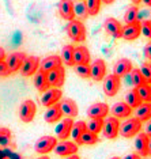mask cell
<instances>
[{
  "mask_svg": "<svg viewBox=\"0 0 151 159\" xmlns=\"http://www.w3.org/2000/svg\"><path fill=\"white\" fill-rule=\"evenodd\" d=\"M142 126H143V122L140 120H138L136 117H129L123 124H120L118 135H121L125 139H131V137H135L142 131Z\"/></svg>",
  "mask_w": 151,
  "mask_h": 159,
  "instance_id": "1",
  "label": "cell"
},
{
  "mask_svg": "<svg viewBox=\"0 0 151 159\" xmlns=\"http://www.w3.org/2000/svg\"><path fill=\"white\" fill-rule=\"evenodd\" d=\"M67 34L74 42H83L86 39V27L82 20L72 19L67 25Z\"/></svg>",
  "mask_w": 151,
  "mask_h": 159,
  "instance_id": "2",
  "label": "cell"
},
{
  "mask_svg": "<svg viewBox=\"0 0 151 159\" xmlns=\"http://www.w3.org/2000/svg\"><path fill=\"white\" fill-rule=\"evenodd\" d=\"M102 86H103V93H105L106 97H114L120 90L121 86V78H118L117 75L114 74H109L105 75V78L102 79Z\"/></svg>",
  "mask_w": 151,
  "mask_h": 159,
  "instance_id": "3",
  "label": "cell"
},
{
  "mask_svg": "<svg viewBox=\"0 0 151 159\" xmlns=\"http://www.w3.org/2000/svg\"><path fill=\"white\" fill-rule=\"evenodd\" d=\"M35 113H37V106H35L34 101H31V99L23 101L19 106V110H18L21 121H23V122H31L34 120Z\"/></svg>",
  "mask_w": 151,
  "mask_h": 159,
  "instance_id": "4",
  "label": "cell"
},
{
  "mask_svg": "<svg viewBox=\"0 0 151 159\" xmlns=\"http://www.w3.org/2000/svg\"><path fill=\"white\" fill-rule=\"evenodd\" d=\"M118 129H120V121H118V118L110 116V117H106L103 120V126L101 132L103 133V136L106 139L113 140L118 136Z\"/></svg>",
  "mask_w": 151,
  "mask_h": 159,
  "instance_id": "5",
  "label": "cell"
},
{
  "mask_svg": "<svg viewBox=\"0 0 151 159\" xmlns=\"http://www.w3.org/2000/svg\"><path fill=\"white\" fill-rule=\"evenodd\" d=\"M57 144V139L53 136H42L35 142L34 144V151L41 155H46L50 151H53V148Z\"/></svg>",
  "mask_w": 151,
  "mask_h": 159,
  "instance_id": "6",
  "label": "cell"
},
{
  "mask_svg": "<svg viewBox=\"0 0 151 159\" xmlns=\"http://www.w3.org/2000/svg\"><path fill=\"white\" fill-rule=\"evenodd\" d=\"M48 74V82L49 86L53 89H62L64 82H66V70L64 67H57L55 70H50Z\"/></svg>",
  "mask_w": 151,
  "mask_h": 159,
  "instance_id": "7",
  "label": "cell"
},
{
  "mask_svg": "<svg viewBox=\"0 0 151 159\" xmlns=\"http://www.w3.org/2000/svg\"><path fill=\"white\" fill-rule=\"evenodd\" d=\"M39 57L37 56H26V59H25L22 67H21V74H22V76H33V75L39 70Z\"/></svg>",
  "mask_w": 151,
  "mask_h": 159,
  "instance_id": "8",
  "label": "cell"
},
{
  "mask_svg": "<svg viewBox=\"0 0 151 159\" xmlns=\"http://www.w3.org/2000/svg\"><path fill=\"white\" fill-rule=\"evenodd\" d=\"M140 35H142V26H140L139 20L123 26V30H121V38L125 39V41H135V39H138Z\"/></svg>",
  "mask_w": 151,
  "mask_h": 159,
  "instance_id": "9",
  "label": "cell"
},
{
  "mask_svg": "<svg viewBox=\"0 0 151 159\" xmlns=\"http://www.w3.org/2000/svg\"><path fill=\"white\" fill-rule=\"evenodd\" d=\"M79 150V146L75 142H70V140H63V142L57 143L53 151L59 157H68V155L76 154Z\"/></svg>",
  "mask_w": 151,
  "mask_h": 159,
  "instance_id": "10",
  "label": "cell"
},
{
  "mask_svg": "<svg viewBox=\"0 0 151 159\" xmlns=\"http://www.w3.org/2000/svg\"><path fill=\"white\" fill-rule=\"evenodd\" d=\"M106 75V63L102 59H97L90 66V78L94 82H101Z\"/></svg>",
  "mask_w": 151,
  "mask_h": 159,
  "instance_id": "11",
  "label": "cell"
},
{
  "mask_svg": "<svg viewBox=\"0 0 151 159\" xmlns=\"http://www.w3.org/2000/svg\"><path fill=\"white\" fill-rule=\"evenodd\" d=\"M25 59H26V55H25L23 52H14V53H11V55L7 57L4 61H6L7 67H8L10 72L14 74V72H18L21 70V67H22Z\"/></svg>",
  "mask_w": 151,
  "mask_h": 159,
  "instance_id": "12",
  "label": "cell"
},
{
  "mask_svg": "<svg viewBox=\"0 0 151 159\" xmlns=\"http://www.w3.org/2000/svg\"><path fill=\"white\" fill-rule=\"evenodd\" d=\"M109 106L103 102H95L90 105L87 109V116L89 118H105L109 114Z\"/></svg>",
  "mask_w": 151,
  "mask_h": 159,
  "instance_id": "13",
  "label": "cell"
},
{
  "mask_svg": "<svg viewBox=\"0 0 151 159\" xmlns=\"http://www.w3.org/2000/svg\"><path fill=\"white\" fill-rule=\"evenodd\" d=\"M62 97H63V93H62L60 89H53V87L48 89L46 91L42 93L41 103H42V106L48 107V106H50V105L59 102V101L62 99Z\"/></svg>",
  "mask_w": 151,
  "mask_h": 159,
  "instance_id": "14",
  "label": "cell"
},
{
  "mask_svg": "<svg viewBox=\"0 0 151 159\" xmlns=\"http://www.w3.org/2000/svg\"><path fill=\"white\" fill-rule=\"evenodd\" d=\"M62 117H63V111L62 107H60V102H56L48 106V109H46L44 114V120L48 124H56L57 121L62 120Z\"/></svg>",
  "mask_w": 151,
  "mask_h": 159,
  "instance_id": "15",
  "label": "cell"
},
{
  "mask_svg": "<svg viewBox=\"0 0 151 159\" xmlns=\"http://www.w3.org/2000/svg\"><path fill=\"white\" fill-rule=\"evenodd\" d=\"M103 29L109 35H112L113 38H121V30L123 26L118 22L116 18H106L103 22Z\"/></svg>",
  "mask_w": 151,
  "mask_h": 159,
  "instance_id": "16",
  "label": "cell"
},
{
  "mask_svg": "<svg viewBox=\"0 0 151 159\" xmlns=\"http://www.w3.org/2000/svg\"><path fill=\"white\" fill-rule=\"evenodd\" d=\"M135 148L142 158L149 157V136L144 132H139L135 136Z\"/></svg>",
  "mask_w": 151,
  "mask_h": 159,
  "instance_id": "17",
  "label": "cell"
},
{
  "mask_svg": "<svg viewBox=\"0 0 151 159\" xmlns=\"http://www.w3.org/2000/svg\"><path fill=\"white\" fill-rule=\"evenodd\" d=\"M72 125H74V120L72 118H70V117H66V118H63L62 121L57 124L56 126V135L59 139H62V140H66L70 137L71 135V128H72Z\"/></svg>",
  "mask_w": 151,
  "mask_h": 159,
  "instance_id": "18",
  "label": "cell"
},
{
  "mask_svg": "<svg viewBox=\"0 0 151 159\" xmlns=\"http://www.w3.org/2000/svg\"><path fill=\"white\" fill-rule=\"evenodd\" d=\"M59 14L63 19L72 20L75 19L74 14V0H60L59 2Z\"/></svg>",
  "mask_w": 151,
  "mask_h": 159,
  "instance_id": "19",
  "label": "cell"
},
{
  "mask_svg": "<svg viewBox=\"0 0 151 159\" xmlns=\"http://www.w3.org/2000/svg\"><path fill=\"white\" fill-rule=\"evenodd\" d=\"M132 61L127 59V57H123V59L117 60L116 64H114V68H113V74L117 75L118 78H123L125 75H128L132 70Z\"/></svg>",
  "mask_w": 151,
  "mask_h": 159,
  "instance_id": "20",
  "label": "cell"
},
{
  "mask_svg": "<svg viewBox=\"0 0 151 159\" xmlns=\"http://www.w3.org/2000/svg\"><path fill=\"white\" fill-rule=\"evenodd\" d=\"M33 83H34V87L37 89V91H39V93H44L48 89H50L49 82H48V74L42 70H38L34 74Z\"/></svg>",
  "mask_w": 151,
  "mask_h": 159,
  "instance_id": "21",
  "label": "cell"
},
{
  "mask_svg": "<svg viewBox=\"0 0 151 159\" xmlns=\"http://www.w3.org/2000/svg\"><path fill=\"white\" fill-rule=\"evenodd\" d=\"M60 107H62L63 116L70 118H74L78 116V105L74 99L71 98H64L62 102H60Z\"/></svg>",
  "mask_w": 151,
  "mask_h": 159,
  "instance_id": "22",
  "label": "cell"
},
{
  "mask_svg": "<svg viewBox=\"0 0 151 159\" xmlns=\"http://www.w3.org/2000/svg\"><path fill=\"white\" fill-rule=\"evenodd\" d=\"M62 66H63L62 59H60V56H57V55L48 56V57H45L44 60L39 61V70H42L45 72H49L50 70H55V68L62 67Z\"/></svg>",
  "mask_w": 151,
  "mask_h": 159,
  "instance_id": "23",
  "label": "cell"
},
{
  "mask_svg": "<svg viewBox=\"0 0 151 159\" xmlns=\"http://www.w3.org/2000/svg\"><path fill=\"white\" fill-rule=\"evenodd\" d=\"M90 52L86 46H74V64H89L90 63Z\"/></svg>",
  "mask_w": 151,
  "mask_h": 159,
  "instance_id": "24",
  "label": "cell"
},
{
  "mask_svg": "<svg viewBox=\"0 0 151 159\" xmlns=\"http://www.w3.org/2000/svg\"><path fill=\"white\" fill-rule=\"evenodd\" d=\"M112 114L116 118H125L132 114V107H129L125 102H116L112 106Z\"/></svg>",
  "mask_w": 151,
  "mask_h": 159,
  "instance_id": "25",
  "label": "cell"
},
{
  "mask_svg": "<svg viewBox=\"0 0 151 159\" xmlns=\"http://www.w3.org/2000/svg\"><path fill=\"white\" fill-rule=\"evenodd\" d=\"M135 117L144 122L151 118V102H142L135 109Z\"/></svg>",
  "mask_w": 151,
  "mask_h": 159,
  "instance_id": "26",
  "label": "cell"
},
{
  "mask_svg": "<svg viewBox=\"0 0 151 159\" xmlns=\"http://www.w3.org/2000/svg\"><path fill=\"white\" fill-rule=\"evenodd\" d=\"M86 131V122L85 121H76L74 122L72 128H71V137L72 142H75L78 146H80V136L83 135V132Z\"/></svg>",
  "mask_w": 151,
  "mask_h": 159,
  "instance_id": "27",
  "label": "cell"
},
{
  "mask_svg": "<svg viewBox=\"0 0 151 159\" xmlns=\"http://www.w3.org/2000/svg\"><path fill=\"white\" fill-rule=\"evenodd\" d=\"M62 63L66 64L67 67H74V45H64L62 49V55H60Z\"/></svg>",
  "mask_w": 151,
  "mask_h": 159,
  "instance_id": "28",
  "label": "cell"
},
{
  "mask_svg": "<svg viewBox=\"0 0 151 159\" xmlns=\"http://www.w3.org/2000/svg\"><path fill=\"white\" fill-rule=\"evenodd\" d=\"M135 90L142 102H151V84L144 83V84L135 87Z\"/></svg>",
  "mask_w": 151,
  "mask_h": 159,
  "instance_id": "29",
  "label": "cell"
},
{
  "mask_svg": "<svg viewBox=\"0 0 151 159\" xmlns=\"http://www.w3.org/2000/svg\"><path fill=\"white\" fill-rule=\"evenodd\" d=\"M102 126H103V118H89V121L86 122V131L98 135L102 131Z\"/></svg>",
  "mask_w": 151,
  "mask_h": 159,
  "instance_id": "30",
  "label": "cell"
},
{
  "mask_svg": "<svg viewBox=\"0 0 151 159\" xmlns=\"http://www.w3.org/2000/svg\"><path fill=\"white\" fill-rule=\"evenodd\" d=\"M136 20H139V8L135 4H132L128 7L124 14V22L125 25H129V23L136 22Z\"/></svg>",
  "mask_w": 151,
  "mask_h": 159,
  "instance_id": "31",
  "label": "cell"
},
{
  "mask_svg": "<svg viewBox=\"0 0 151 159\" xmlns=\"http://www.w3.org/2000/svg\"><path fill=\"white\" fill-rule=\"evenodd\" d=\"M74 14H75V18H78L79 20L87 19L89 18V11H87V7H86L85 2L74 3Z\"/></svg>",
  "mask_w": 151,
  "mask_h": 159,
  "instance_id": "32",
  "label": "cell"
},
{
  "mask_svg": "<svg viewBox=\"0 0 151 159\" xmlns=\"http://www.w3.org/2000/svg\"><path fill=\"white\" fill-rule=\"evenodd\" d=\"M125 103L128 105L129 107H132V109H136V107L139 106L140 103H142V101H140L138 93H136V90H129V91L125 94Z\"/></svg>",
  "mask_w": 151,
  "mask_h": 159,
  "instance_id": "33",
  "label": "cell"
},
{
  "mask_svg": "<svg viewBox=\"0 0 151 159\" xmlns=\"http://www.w3.org/2000/svg\"><path fill=\"white\" fill-rule=\"evenodd\" d=\"M99 137L98 135L89 131H85L83 135L80 136V146H94V144L98 143Z\"/></svg>",
  "mask_w": 151,
  "mask_h": 159,
  "instance_id": "34",
  "label": "cell"
},
{
  "mask_svg": "<svg viewBox=\"0 0 151 159\" xmlns=\"http://www.w3.org/2000/svg\"><path fill=\"white\" fill-rule=\"evenodd\" d=\"M85 4L87 7L89 15H91V16L98 15V12L101 10V0H85Z\"/></svg>",
  "mask_w": 151,
  "mask_h": 159,
  "instance_id": "35",
  "label": "cell"
},
{
  "mask_svg": "<svg viewBox=\"0 0 151 159\" xmlns=\"http://www.w3.org/2000/svg\"><path fill=\"white\" fill-rule=\"evenodd\" d=\"M129 75H131V82H132V84H134V87H138V86H142L146 83L139 68H132Z\"/></svg>",
  "mask_w": 151,
  "mask_h": 159,
  "instance_id": "36",
  "label": "cell"
},
{
  "mask_svg": "<svg viewBox=\"0 0 151 159\" xmlns=\"http://www.w3.org/2000/svg\"><path fill=\"white\" fill-rule=\"evenodd\" d=\"M75 67V72L79 78L82 79H89L90 78V64H76Z\"/></svg>",
  "mask_w": 151,
  "mask_h": 159,
  "instance_id": "37",
  "label": "cell"
},
{
  "mask_svg": "<svg viewBox=\"0 0 151 159\" xmlns=\"http://www.w3.org/2000/svg\"><path fill=\"white\" fill-rule=\"evenodd\" d=\"M139 70H140V72H142V76H143V79H144V82L151 84V61L143 63Z\"/></svg>",
  "mask_w": 151,
  "mask_h": 159,
  "instance_id": "38",
  "label": "cell"
},
{
  "mask_svg": "<svg viewBox=\"0 0 151 159\" xmlns=\"http://www.w3.org/2000/svg\"><path fill=\"white\" fill-rule=\"evenodd\" d=\"M140 26H142V34L151 39V22L150 20H143V22H140Z\"/></svg>",
  "mask_w": 151,
  "mask_h": 159,
  "instance_id": "39",
  "label": "cell"
},
{
  "mask_svg": "<svg viewBox=\"0 0 151 159\" xmlns=\"http://www.w3.org/2000/svg\"><path fill=\"white\" fill-rule=\"evenodd\" d=\"M10 75H11V72H10L8 67H7L6 61L4 60L0 61V78H7V76H10Z\"/></svg>",
  "mask_w": 151,
  "mask_h": 159,
  "instance_id": "40",
  "label": "cell"
},
{
  "mask_svg": "<svg viewBox=\"0 0 151 159\" xmlns=\"http://www.w3.org/2000/svg\"><path fill=\"white\" fill-rule=\"evenodd\" d=\"M11 137V131L7 128H0V143H3V140H8Z\"/></svg>",
  "mask_w": 151,
  "mask_h": 159,
  "instance_id": "41",
  "label": "cell"
},
{
  "mask_svg": "<svg viewBox=\"0 0 151 159\" xmlns=\"http://www.w3.org/2000/svg\"><path fill=\"white\" fill-rule=\"evenodd\" d=\"M143 53H144V57L149 61H151V41H149L144 45V49H143Z\"/></svg>",
  "mask_w": 151,
  "mask_h": 159,
  "instance_id": "42",
  "label": "cell"
},
{
  "mask_svg": "<svg viewBox=\"0 0 151 159\" xmlns=\"http://www.w3.org/2000/svg\"><path fill=\"white\" fill-rule=\"evenodd\" d=\"M144 133L147 136H151V118L146 121V126H144Z\"/></svg>",
  "mask_w": 151,
  "mask_h": 159,
  "instance_id": "43",
  "label": "cell"
},
{
  "mask_svg": "<svg viewBox=\"0 0 151 159\" xmlns=\"http://www.w3.org/2000/svg\"><path fill=\"white\" fill-rule=\"evenodd\" d=\"M123 159H142V157H140L139 154H128V155H125V157Z\"/></svg>",
  "mask_w": 151,
  "mask_h": 159,
  "instance_id": "44",
  "label": "cell"
},
{
  "mask_svg": "<svg viewBox=\"0 0 151 159\" xmlns=\"http://www.w3.org/2000/svg\"><path fill=\"white\" fill-rule=\"evenodd\" d=\"M3 60H6V50L0 46V61H3Z\"/></svg>",
  "mask_w": 151,
  "mask_h": 159,
  "instance_id": "45",
  "label": "cell"
},
{
  "mask_svg": "<svg viewBox=\"0 0 151 159\" xmlns=\"http://www.w3.org/2000/svg\"><path fill=\"white\" fill-rule=\"evenodd\" d=\"M66 159H79V157L76 154H74V155H68V157H64Z\"/></svg>",
  "mask_w": 151,
  "mask_h": 159,
  "instance_id": "46",
  "label": "cell"
},
{
  "mask_svg": "<svg viewBox=\"0 0 151 159\" xmlns=\"http://www.w3.org/2000/svg\"><path fill=\"white\" fill-rule=\"evenodd\" d=\"M149 155H151V136H149Z\"/></svg>",
  "mask_w": 151,
  "mask_h": 159,
  "instance_id": "47",
  "label": "cell"
},
{
  "mask_svg": "<svg viewBox=\"0 0 151 159\" xmlns=\"http://www.w3.org/2000/svg\"><path fill=\"white\" fill-rule=\"evenodd\" d=\"M102 3H105V4H112V3H114V0H101Z\"/></svg>",
  "mask_w": 151,
  "mask_h": 159,
  "instance_id": "48",
  "label": "cell"
},
{
  "mask_svg": "<svg viewBox=\"0 0 151 159\" xmlns=\"http://www.w3.org/2000/svg\"><path fill=\"white\" fill-rule=\"evenodd\" d=\"M143 3H144L146 6H149V7H151V0H142Z\"/></svg>",
  "mask_w": 151,
  "mask_h": 159,
  "instance_id": "49",
  "label": "cell"
},
{
  "mask_svg": "<svg viewBox=\"0 0 151 159\" xmlns=\"http://www.w3.org/2000/svg\"><path fill=\"white\" fill-rule=\"evenodd\" d=\"M37 159H50V158L48 157V155H41V157L37 158Z\"/></svg>",
  "mask_w": 151,
  "mask_h": 159,
  "instance_id": "50",
  "label": "cell"
},
{
  "mask_svg": "<svg viewBox=\"0 0 151 159\" xmlns=\"http://www.w3.org/2000/svg\"><path fill=\"white\" fill-rule=\"evenodd\" d=\"M132 3H134V4L136 6V4H139V3H142V0H131Z\"/></svg>",
  "mask_w": 151,
  "mask_h": 159,
  "instance_id": "51",
  "label": "cell"
},
{
  "mask_svg": "<svg viewBox=\"0 0 151 159\" xmlns=\"http://www.w3.org/2000/svg\"><path fill=\"white\" fill-rule=\"evenodd\" d=\"M110 159H121V158H118V157H113V158H110Z\"/></svg>",
  "mask_w": 151,
  "mask_h": 159,
  "instance_id": "52",
  "label": "cell"
},
{
  "mask_svg": "<svg viewBox=\"0 0 151 159\" xmlns=\"http://www.w3.org/2000/svg\"><path fill=\"white\" fill-rule=\"evenodd\" d=\"M150 22H151V20H150Z\"/></svg>",
  "mask_w": 151,
  "mask_h": 159,
  "instance_id": "53",
  "label": "cell"
}]
</instances>
